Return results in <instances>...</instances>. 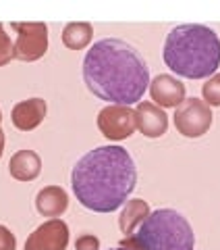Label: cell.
<instances>
[{
	"instance_id": "6da1fadb",
	"label": "cell",
	"mask_w": 220,
	"mask_h": 250,
	"mask_svg": "<svg viewBox=\"0 0 220 250\" xmlns=\"http://www.w3.org/2000/svg\"><path fill=\"white\" fill-rule=\"evenodd\" d=\"M83 82L88 90L108 104H139L150 88V67L131 44L104 38L83 59Z\"/></svg>"
},
{
	"instance_id": "7a4b0ae2",
	"label": "cell",
	"mask_w": 220,
	"mask_h": 250,
	"mask_svg": "<svg viewBox=\"0 0 220 250\" xmlns=\"http://www.w3.org/2000/svg\"><path fill=\"white\" fill-rule=\"evenodd\" d=\"M137 186V167L123 146H98L71 171V188L79 205L93 213H114Z\"/></svg>"
},
{
	"instance_id": "3957f363",
	"label": "cell",
	"mask_w": 220,
	"mask_h": 250,
	"mask_svg": "<svg viewBox=\"0 0 220 250\" xmlns=\"http://www.w3.org/2000/svg\"><path fill=\"white\" fill-rule=\"evenodd\" d=\"M162 57L166 67L187 80L212 77L220 67V38L202 23H185L168 31Z\"/></svg>"
},
{
	"instance_id": "277c9868",
	"label": "cell",
	"mask_w": 220,
	"mask_h": 250,
	"mask_svg": "<svg viewBox=\"0 0 220 250\" xmlns=\"http://www.w3.org/2000/svg\"><path fill=\"white\" fill-rule=\"evenodd\" d=\"M121 246L129 250H193L195 233L179 210L158 208L131 236L123 238Z\"/></svg>"
},
{
	"instance_id": "5b68a950",
	"label": "cell",
	"mask_w": 220,
	"mask_h": 250,
	"mask_svg": "<svg viewBox=\"0 0 220 250\" xmlns=\"http://www.w3.org/2000/svg\"><path fill=\"white\" fill-rule=\"evenodd\" d=\"M175 127L185 138H202L212 127L214 115L202 98H185L175 111Z\"/></svg>"
},
{
	"instance_id": "8992f818",
	"label": "cell",
	"mask_w": 220,
	"mask_h": 250,
	"mask_svg": "<svg viewBox=\"0 0 220 250\" xmlns=\"http://www.w3.org/2000/svg\"><path fill=\"white\" fill-rule=\"evenodd\" d=\"M17 34L15 40V59L23 62L40 61L48 52V25L46 23H11Z\"/></svg>"
},
{
	"instance_id": "52a82bcc",
	"label": "cell",
	"mask_w": 220,
	"mask_h": 250,
	"mask_svg": "<svg viewBox=\"0 0 220 250\" xmlns=\"http://www.w3.org/2000/svg\"><path fill=\"white\" fill-rule=\"evenodd\" d=\"M98 129L110 142H121L135 134V111L125 104H108L98 113Z\"/></svg>"
},
{
	"instance_id": "ba28073f",
	"label": "cell",
	"mask_w": 220,
	"mask_h": 250,
	"mask_svg": "<svg viewBox=\"0 0 220 250\" xmlns=\"http://www.w3.org/2000/svg\"><path fill=\"white\" fill-rule=\"evenodd\" d=\"M69 225L62 219H50L36 228L25 240V250H67Z\"/></svg>"
},
{
	"instance_id": "9c48e42d",
	"label": "cell",
	"mask_w": 220,
	"mask_h": 250,
	"mask_svg": "<svg viewBox=\"0 0 220 250\" xmlns=\"http://www.w3.org/2000/svg\"><path fill=\"white\" fill-rule=\"evenodd\" d=\"M150 96L160 108H177L185 100V83L162 73L150 82Z\"/></svg>"
},
{
	"instance_id": "30bf717a",
	"label": "cell",
	"mask_w": 220,
	"mask_h": 250,
	"mask_svg": "<svg viewBox=\"0 0 220 250\" xmlns=\"http://www.w3.org/2000/svg\"><path fill=\"white\" fill-rule=\"evenodd\" d=\"M135 123L146 138H160L168 129V115L158 104L141 100L135 106Z\"/></svg>"
},
{
	"instance_id": "8fae6325",
	"label": "cell",
	"mask_w": 220,
	"mask_h": 250,
	"mask_svg": "<svg viewBox=\"0 0 220 250\" xmlns=\"http://www.w3.org/2000/svg\"><path fill=\"white\" fill-rule=\"evenodd\" d=\"M46 113H48V104L44 98H29V100H21L13 106L11 119L13 125L21 131H31L44 121Z\"/></svg>"
},
{
	"instance_id": "7c38bea8",
	"label": "cell",
	"mask_w": 220,
	"mask_h": 250,
	"mask_svg": "<svg viewBox=\"0 0 220 250\" xmlns=\"http://www.w3.org/2000/svg\"><path fill=\"white\" fill-rule=\"evenodd\" d=\"M69 208V194L60 186H46L36 196V210L42 217L58 219Z\"/></svg>"
},
{
	"instance_id": "4fadbf2b",
	"label": "cell",
	"mask_w": 220,
	"mask_h": 250,
	"mask_svg": "<svg viewBox=\"0 0 220 250\" xmlns=\"http://www.w3.org/2000/svg\"><path fill=\"white\" fill-rule=\"evenodd\" d=\"M42 171V159L34 150H17L11 156L9 173L17 182H34Z\"/></svg>"
},
{
	"instance_id": "5bb4252c",
	"label": "cell",
	"mask_w": 220,
	"mask_h": 250,
	"mask_svg": "<svg viewBox=\"0 0 220 250\" xmlns=\"http://www.w3.org/2000/svg\"><path fill=\"white\" fill-rule=\"evenodd\" d=\"M150 213H152L150 205H147L144 198H133V200L125 202L123 210H121V217H119V228L125 233V238L131 236V233L146 221V217Z\"/></svg>"
},
{
	"instance_id": "9a60e30c",
	"label": "cell",
	"mask_w": 220,
	"mask_h": 250,
	"mask_svg": "<svg viewBox=\"0 0 220 250\" xmlns=\"http://www.w3.org/2000/svg\"><path fill=\"white\" fill-rule=\"evenodd\" d=\"M93 38V27L88 21H71L62 29V44L71 50L88 48Z\"/></svg>"
},
{
	"instance_id": "2e32d148",
	"label": "cell",
	"mask_w": 220,
	"mask_h": 250,
	"mask_svg": "<svg viewBox=\"0 0 220 250\" xmlns=\"http://www.w3.org/2000/svg\"><path fill=\"white\" fill-rule=\"evenodd\" d=\"M202 96L208 106H220V73L208 77V82L202 85Z\"/></svg>"
},
{
	"instance_id": "e0dca14e",
	"label": "cell",
	"mask_w": 220,
	"mask_h": 250,
	"mask_svg": "<svg viewBox=\"0 0 220 250\" xmlns=\"http://www.w3.org/2000/svg\"><path fill=\"white\" fill-rule=\"evenodd\" d=\"M13 59H15V42L4 31V25L0 23V67L9 65Z\"/></svg>"
},
{
	"instance_id": "ac0fdd59",
	"label": "cell",
	"mask_w": 220,
	"mask_h": 250,
	"mask_svg": "<svg viewBox=\"0 0 220 250\" xmlns=\"http://www.w3.org/2000/svg\"><path fill=\"white\" fill-rule=\"evenodd\" d=\"M75 250H100V240L92 233H83L75 240Z\"/></svg>"
},
{
	"instance_id": "d6986e66",
	"label": "cell",
	"mask_w": 220,
	"mask_h": 250,
	"mask_svg": "<svg viewBox=\"0 0 220 250\" xmlns=\"http://www.w3.org/2000/svg\"><path fill=\"white\" fill-rule=\"evenodd\" d=\"M0 250H17V238L4 225H0Z\"/></svg>"
},
{
	"instance_id": "ffe728a7",
	"label": "cell",
	"mask_w": 220,
	"mask_h": 250,
	"mask_svg": "<svg viewBox=\"0 0 220 250\" xmlns=\"http://www.w3.org/2000/svg\"><path fill=\"white\" fill-rule=\"evenodd\" d=\"M2 152H4V131L0 127V159H2Z\"/></svg>"
},
{
	"instance_id": "44dd1931",
	"label": "cell",
	"mask_w": 220,
	"mask_h": 250,
	"mask_svg": "<svg viewBox=\"0 0 220 250\" xmlns=\"http://www.w3.org/2000/svg\"><path fill=\"white\" fill-rule=\"evenodd\" d=\"M110 250H129V248H123V246H119V248H110Z\"/></svg>"
},
{
	"instance_id": "7402d4cb",
	"label": "cell",
	"mask_w": 220,
	"mask_h": 250,
	"mask_svg": "<svg viewBox=\"0 0 220 250\" xmlns=\"http://www.w3.org/2000/svg\"><path fill=\"white\" fill-rule=\"evenodd\" d=\"M0 121H2V111H0Z\"/></svg>"
}]
</instances>
